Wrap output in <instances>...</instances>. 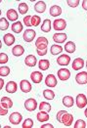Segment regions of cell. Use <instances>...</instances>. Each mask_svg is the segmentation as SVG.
Segmentation results:
<instances>
[{
	"label": "cell",
	"mask_w": 87,
	"mask_h": 128,
	"mask_svg": "<svg viewBox=\"0 0 87 128\" xmlns=\"http://www.w3.org/2000/svg\"><path fill=\"white\" fill-rule=\"evenodd\" d=\"M62 14V9L60 6L58 5H53L51 8H50V15L52 17H58Z\"/></svg>",
	"instance_id": "7402d4cb"
},
{
	"label": "cell",
	"mask_w": 87,
	"mask_h": 128,
	"mask_svg": "<svg viewBox=\"0 0 87 128\" xmlns=\"http://www.w3.org/2000/svg\"><path fill=\"white\" fill-rule=\"evenodd\" d=\"M1 105L5 108H11L13 107V102L8 97H2L1 98Z\"/></svg>",
	"instance_id": "44dd1931"
},
{
	"label": "cell",
	"mask_w": 87,
	"mask_h": 128,
	"mask_svg": "<svg viewBox=\"0 0 87 128\" xmlns=\"http://www.w3.org/2000/svg\"><path fill=\"white\" fill-rule=\"evenodd\" d=\"M20 86H21V90L24 93H28L32 90V84L28 82V80H26V79L22 80Z\"/></svg>",
	"instance_id": "9a60e30c"
},
{
	"label": "cell",
	"mask_w": 87,
	"mask_h": 128,
	"mask_svg": "<svg viewBox=\"0 0 87 128\" xmlns=\"http://www.w3.org/2000/svg\"><path fill=\"white\" fill-rule=\"evenodd\" d=\"M66 26V22L64 19H57L53 22V28L55 30H64Z\"/></svg>",
	"instance_id": "5b68a950"
},
{
	"label": "cell",
	"mask_w": 87,
	"mask_h": 128,
	"mask_svg": "<svg viewBox=\"0 0 87 128\" xmlns=\"http://www.w3.org/2000/svg\"><path fill=\"white\" fill-rule=\"evenodd\" d=\"M28 4L26 3H20V5H19V12L21 13V15H24V14H26L28 13Z\"/></svg>",
	"instance_id": "d6a6232c"
},
{
	"label": "cell",
	"mask_w": 87,
	"mask_h": 128,
	"mask_svg": "<svg viewBox=\"0 0 87 128\" xmlns=\"http://www.w3.org/2000/svg\"><path fill=\"white\" fill-rule=\"evenodd\" d=\"M3 86H4V80L2 78H0V90L3 88Z\"/></svg>",
	"instance_id": "bcb514c9"
},
{
	"label": "cell",
	"mask_w": 87,
	"mask_h": 128,
	"mask_svg": "<svg viewBox=\"0 0 87 128\" xmlns=\"http://www.w3.org/2000/svg\"><path fill=\"white\" fill-rule=\"evenodd\" d=\"M41 128H53V125L50 124V123H46V124H43Z\"/></svg>",
	"instance_id": "ee69618b"
},
{
	"label": "cell",
	"mask_w": 87,
	"mask_h": 128,
	"mask_svg": "<svg viewBox=\"0 0 87 128\" xmlns=\"http://www.w3.org/2000/svg\"><path fill=\"white\" fill-rule=\"evenodd\" d=\"M35 34L36 33L33 30H26V32H24V35H22L24 40L26 42H32L34 39V37H35Z\"/></svg>",
	"instance_id": "52a82bcc"
},
{
	"label": "cell",
	"mask_w": 87,
	"mask_h": 128,
	"mask_svg": "<svg viewBox=\"0 0 87 128\" xmlns=\"http://www.w3.org/2000/svg\"><path fill=\"white\" fill-rule=\"evenodd\" d=\"M82 8L85 11H87V0H83V2H82Z\"/></svg>",
	"instance_id": "f6af8a7d"
},
{
	"label": "cell",
	"mask_w": 87,
	"mask_h": 128,
	"mask_svg": "<svg viewBox=\"0 0 87 128\" xmlns=\"http://www.w3.org/2000/svg\"><path fill=\"white\" fill-rule=\"evenodd\" d=\"M24 108L28 112H34L36 110V108H37L36 100L33 99V98H30V99L26 100V102H24Z\"/></svg>",
	"instance_id": "3957f363"
},
{
	"label": "cell",
	"mask_w": 87,
	"mask_h": 128,
	"mask_svg": "<svg viewBox=\"0 0 87 128\" xmlns=\"http://www.w3.org/2000/svg\"><path fill=\"white\" fill-rule=\"evenodd\" d=\"M6 17L8 18L9 21L16 22L17 20H18V13L16 12V10H14V9H10V10L7 11Z\"/></svg>",
	"instance_id": "d6986e66"
},
{
	"label": "cell",
	"mask_w": 87,
	"mask_h": 128,
	"mask_svg": "<svg viewBox=\"0 0 87 128\" xmlns=\"http://www.w3.org/2000/svg\"><path fill=\"white\" fill-rule=\"evenodd\" d=\"M68 2V5L70 6V7H72V8H74V7H77L78 6V4H79V0H68L66 1Z\"/></svg>",
	"instance_id": "f35d334b"
},
{
	"label": "cell",
	"mask_w": 87,
	"mask_h": 128,
	"mask_svg": "<svg viewBox=\"0 0 87 128\" xmlns=\"http://www.w3.org/2000/svg\"><path fill=\"white\" fill-rule=\"evenodd\" d=\"M84 114H85V116L87 118V108L85 110V112H84Z\"/></svg>",
	"instance_id": "7dc6e473"
},
{
	"label": "cell",
	"mask_w": 87,
	"mask_h": 128,
	"mask_svg": "<svg viewBox=\"0 0 87 128\" xmlns=\"http://www.w3.org/2000/svg\"><path fill=\"white\" fill-rule=\"evenodd\" d=\"M1 2H2V1H1V0H0V3H1Z\"/></svg>",
	"instance_id": "816d5d0a"
},
{
	"label": "cell",
	"mask_w": 87,
	"mask_h": 128,
	"mask_svg": "<svg viewBox=\"0 0 87 128\" xmlns=\"http://www.w3.org/2000/svg\"><path fill=\"white\" fill-rule=\"evenodd\" d=\"M6 91L8 93H15L18 89V85L15 81H9L7 84H6Z\"/></svg>",
	"instance_id": "ac0fdd59"
},
{
	"label": "cell",
	"mask_w": 87,
	"mask_h": 128,
	"mask_svg": "<svg viewBox=\"0 0 87 128\" xmlns=\"http://www.w3.org/2000/svg\"><path fill=\"white\" fill-rule=\"evenodd\" d=\"M38 66H39L40 70H48L49 66H50V62H49L48 60H40V61L38 62Z\"/></svg>",
	"instance_id": "f1b7e54d"
},
{
	"label": "cell",
	"mask_w": 87,
	"mask_h": 128,
	"mask_svg": "<svg viewBox=\"0 0 87 128\" xmlns=\"http://www.w3.org/2000/svg\"><path fill=\"white\" fill-rule=\"evenodd\" d=\"M48 46V40L47 38H45L43 36H40L36 39L35 41V47L36 50H46Z\"/></svg>",
	"instance_id": "7a4b0ae2"
},
{
	"label": "cell",
	"mask_w": 87,
	"mask_h": 128,
	"mask_svg": "<svg viewBox=\"0 0 87 128\" xmlns=\"http://www.w3.org/2000/svg\"><path fill=\"white\" fill-rule=\"evenodd\" d=\"M39 110H40L41 112H48L51 110V105H50L49 103H47V102H42V103H40V105H39Z\"/></svg>",
	"instance_id": "f546056e"
},
{
	"label": "cell",
	"mask_w": 87,
	"mask_h": 128,
	"mask_svg": "<svg viewBox=\"0 0 87 128\" xmlns=\"http://www.w3.org/2000/svg\"><path fill=\"white\" fill-rule=\"evenodd\" d=\"M33 126V121L32 118H26L22 124V128H32Z\"/></svg>",
	"instance_id": "d590c367"
},
{
	"label": "cell",
	"mask_w": 87,
	"mask_h": 128,
	"mask_svg": "<svg viewBox=\"0 0 87 128\" xmlns=\"http://www.w3.org/2000/svg\"><path fill=\"white\" fill-rule=\"evenodd\" d=\"M8 62V56L5 53H0V64H6Z\"/></svg>",
	"instance_id": "ab89813d"
},
{
	"label": "cell",
	"mask_w": 87,
	"mask_h": 128,
	"mask_svg": "<svg viewBox=\"0 0 87 128\" xmlns=\"http://www.w3.org/2000/svg\"><path fill=\"white\" fill-rule=\"evenodd\" d=\"M3 39H4V42H5V44L7 46H11V45H13V43L15 42V37H14V35L12 33L5 34L4 37H3Z\"/></svg>",
	"instance_id": "603a6c76"
},
{
	"label": "cell",
	"mask_w": 87,
	"mask_h": 128,
	"mask_svg": "<svg viewBox=\"0 0 87 128\" xmlns=\"http://www.w3.org/2000/svg\"><path fill=\"white\" fill-rule=\"evenodd\" d=\"M0 16H1V9H0Z\"/></svg>",
	"instance_id": "681fc988"
},
{
	"label": "cell",
	"mask_w": 87,
	"mask_h": 128,
	"mask_svg": "<svg viewBox=\"0 0 87 128\" xmlns=\"http://www.w3.org/2000/svg\"><path fill=\"white\" fill-rule=\"evenodd\" d=\"M0 127H1V125H0Z\"/></svg>",
	"instance_id": "f5cc1de1"
},
{
	"label": "cell",
	"mask_w": 87,
	"mask_h": 128,
	"mask_svg": "<svg viewBox=\"0 0 87 128\" xmlns=\"http://www.w3.org/2000/svg\"><path fill=\"white\" fill-rule=\"evenodd\" d=\"M86 66H87V61H86Z\"/></svg>",
	"instance_id": "f907efd6"
},
{
	"label": "cell",
	"mask_w": 87,
	"mask_h": 128,
	"mask_svg": "<svg viewBox=\"0 0 87 128\" xmlns=\"http://www.w3.org/2000/svg\"><path fill=\"white\" fill-rule=\"evenodd\" d=\"M57 120L60 123H63L65 126H70L74 121V116L72 114H68L66 110H60L57 114Z\"/></svg>",
	"instance_id": "6da1fadb"
},
{
	"label": "cell",
	"mask_w": 87,
	"mask_h": 128,
	"mask_svg": "<svg viewBox=\"0 0 87 128\" xmlns=\"http://www.w3.org/2000/svg\"><path fill=\"white\" fill-rule=\"evenodd\" d=\"M34 9H35L36 12H38V13H44L45 9H46V3L44 1H38V2H36L35 6H34Z\"/></svg>",
	"instance_id": "cb8c5ba5"
},
{
	"label": "cell",
	"mask_w": 87,
	"mask_h": 128,
	"mask_svg": "<svg viewBox=\"0 0 87 128\" xmlns=\"http://www.w3.org/2000/svg\"><path fill=\"white\" fill-rule=\"evenodd\" d=\"M24 24L26 26H32V16H26L24 18Z\"/></svg>",
	"instance_id": "60d3db41"
},
{
	"label": "cell",
	"mask_w": 87,
	"mask_h": 128,
	"mask_svg": "<svg viewBox=\"0 0 87 128\" xmlns=\"http://www.w3.org/2000/svg\"><path fill=\"white\" fill-rule=\"evenodd\" d=\"M43 96L47 100H53L55 97V93L52 90H50V89H46V90L43 91Z\"/></svg>",
	"instance_id": "4dcf8cb0"
},
{
	"label": "cell",
	"mask_w": 87,
	"mask_h": 128,
	"mask_svg": "<svg viewBox=\"0 0 87 128\" xmlns=\"http://www.w3.org/2000/svg\"><path fill=\"white\" fill-rule=\"evenodd\" d=\"M76 44H74V42H72V41H68L65 45V50L68 53H74L76 51Z\"/></svg>",
	"instance_id": "4316f807"
},
{
	"label": "cell",
	"mask_w": 87,
	"mask_h": 128,
	"mask_svg": "<svg viewBox=\"0 0 87 128\" xmlns=\"http://www.w3.org/2000/svg\"><path fill=\"white\" fill-rule=\"evenodd\" d=\"M37 120L39 121V122H46V121H48L49 120V114H48V112H39L38 114H37Z\"/></svg>",
	"instance_id": "ffe728a7"
},
{
	"label": "cell",
	"mask_w": 87,
	"mask_h": 128,
	"mask_svg": "<svg viewBox=\"0 0 87 128\" xmlns=\"http://www.w3.org/2000/svg\"><path fill=\"white\" fill-rule=\"evenodd\" d=\"M68 38L66 33H55L53 35V40L56 43H64Z\"/></svg>",
	"instance_id": "4fadbf2b"
},
{
	"label": "cell",
	"mask_w": 87,
	"mask_h": 128,
	"mask_svg": "<svg viewBox=\"0 0 87 128\" xmlns=\"http://www.w3.org/2000/svg\"><path fill=\"white\" fill-rule=\"evenodd\" d=\"M10 74V68L9 66H0V76H7Z\"/></svg>",
	"instance_id": "e575fe53"
},
{
	"label": "cell",
	"mask_w": 87,
	"mask_h": 128,
	"mask_svg": "<svg viewBox=\"0 0 87 128\" xmlns=\"http://www.w3.org/2000/svg\"><path fill=\"white\" fill-rule=\"evenodd\" d=\"M24 53V47L21 46V45H16V46L12 49V54H13V56H15V57H20V56H22Z\"/></svg>",
	"instance_id": "2e32d148"
},
{
	"label": "cell",
	"mask_w": 87,
	"mask_h": 128,
	"mask_svg": "<svg viewBox=\"0 0 87 128\" xmlns=\"http://www.w3.org/2000/svg\"><path fill=\"white\" fill-rule=\"evenodd\" d=\"M40 22H41V19H40V17L39 16H32V26H39V24H40Z\"/></svg>",
	"instance_id": "8d00e7d4"
},
{
	"label": "cell",
	"mask_w": 87,
	"mask_h": 128,
	"mask_svg": "<svg viewBox=\"0 0 87 128\" xmlns=\"http://www.w3.org/2000/svg\"><path fill=\"white\" fill-rule=\"evenodd\" d=\"M1 47H2V42H1V40H0V49H1Z\"/></svg>",
	"instance_id": "c3c4849f"
},
{
	"label": "cell",
	"mask_w": 87,
	"mask_h": 128,
	"mask_svg": "<svg viewBox=\"0 0 87 128\" xmlns=\"http://www.w3.org/2000/svg\"><path fill=\"white\" fill-rule=\"evenodd\" d=\"M8 114V108H5L0 103V116H6Z\"/></svg>",
	"instance_id": "b9f144b4"
},
{
	"label": "cell",
	"mask_w": 87,
	"mask_h": 128,
	"mask_svg": "<svg viewBox=\"0 0 87 128\" xmlns=\"http://www.w3.org/2000/svg\"><path fill=\"white\" fill-rule=\"evenodd\" d=\"M12 30L15 33H20L22 30V24L21 22H15L12 26Z\"/></svg>",
	"instance_id": "484cf974"
},
{
	"label": "cell",
	"mask_w": 87,
	"mask_h": 128,
	"mask_svg": "<svg viewBox=\"0 0 87 128\" xmlns=\"http://www.w3.org/2000/svg\"><path fill=\"white\" fill-rule=\"evenodd\" d=\"M22 116L20 112H13L12 114H10V116H9L10 122H11L12 124H14V125L20 124L21 121H22Z\"/></svg>",
	"instance_id": "8992f818"
},
{
	"label": "cell",
	"mask_w": 87,
	"mask_h": 128,
	"mask_svg": "<svg viewBox=\"0 0 87 128\" xmlns=\"http://www.w3.org/2000/svg\"><path fill=\"white\" fill-rule=\"evenodd\" d=\"M63 104L64 106L66 108H72L74 104V98L72 96H66L63 98Z\"/></svg>",
	"instance_id": "d4e9b609"
},
{
	"label": "cell",
	"mask_w": 87,
	"mask_h": 128,
	"mask_svg": "<svg viewBox=\"0 0 87 128\" xmlns=\"http://www.w3.org/2000/svg\"><path fill=\"white\" fill-rule=\"evenodd\" d=\"M36 51H37V54L39 56H44V55H46V53H47V49L46 50H36Z\"/></svg>",
	"instance_id": "7bdbcfd3"
},
{
	"label": "cell",
	"mask_w": 87,
	"mask_h": 128,
	"mask_svg": "<svg viewBox=\"0 0 87 128\" xmlns=\"http://www.w3.org/2000/svg\"><path fill=\"white\" fill-rule=\"evenodd\" d=\"M74 127L76 128H85L86 127V122L82 119H78L76 120V124H74Z\"/></svg>",
	"instance_id": "74e56055"
},
{
	"label": "cell",
	"mask_w": 87,
	"mask_h": 128,
	"mask_svg": "<svg viewBox=\"0 0 87 128\" xmlns=\"http://www.w3.org/2000/svg\"><path fill=\"white\" fill-rule=\"evenodd\" d=\"M42 78H43V74L39 72H32L30 74V79L34 83H40L42 81Z\"/></svg>",
	"instance_id": "7c38bea8"
},
{
	"label": "cell",
	"mask_w": 87,
	"mask_h": 128,
	"mask_svg": "<svg viewBox=\"0 0 87 128\" xmlns=\"http://www.w3.org/2000/svg\"><path fill=\"white\" fill-rule=\"evenodd\" d=\"M36 57H34L33 55H28L26 59H24V64H26L28 66H34L36 64Z\"/></svg>",
	"instance_id": "e0dca14e"
},
{
	"label": "cell",
	"mask_w": 87,
	"mask_h": 128,
	"mask_svg": "<svg viewBox=\"0 0 87 128\" xmlns=\"http://www.w3.org/2000/svg\"><path fill=\"white\" fill-rule=\"evenodd\" d=\"M76 81L78 84H86L87 83V72H78L76 75Z\"/></svg>",
	"instance_id": "9c48e42d"
},
{
	"label": "cell",
	"mask_w": 87,
	"mask_h": 128,
	"mask_svg": "<svg viewBox=\"0 0 87 128\" xmlns=\"http://www.w3.org/2000/svg\"><path fill=\"white\" fill-rule=\"evenodd\" d=\"M45 84L47 87H50V88H53L57 85V79L55 77V75L53 74H48L45 78Z\"/></svg>",
	"instance_id": "30bf717a"
},
{
	"label": "cell",
	"mask_w": 87,
	"mask_h": 128,
	"mask_svg": "<svg viewBox=\"0 0 87 128\" xmlns=\"http://www.w3.org/2000/svg\"><path fill=\"white\" fill-rule=\"evenodd\" d=\"M9 28V22L5 18L0 19V30H6Z\"/></svg>",
	"instance_id": "836d02e7"
},
{
	"label": "cell",
	"mask_w": 87,
	"mask_h": 128,
	"mask_svg": "<svg viewBox=\"0 0 87 128\" xmlns=\"http://www.w3.org/2000/svg\"><path fill=\"white\" fill-rule=\"evenodd\" d=\"M57 63L60 66H68L70 63V57L68 55H61L60 57L57 58Z\"/></svg>",
	"instance_id": "8fae6325"
},
{
	"label": "cell",
	"mask_w": 87,
	"mask_h": 128,
	"mask_svg": "<svg viewBox=\"0 0 87 128\" xmlns=\"http://www.w3.org/2000/svg\"><path fill=\"white\" fill-rule=\"evenodd\" d=\"M41 30L44 32H49L51 30V21L50 20H48V19L44 20L43 24L41 26Z\"/></svg>",
	"instance_id": "83f0119b"
},
{
	"label": "cell",
	"mask_w": 87,
	"mask_h": 128,
	"mask_svg": "<svg viewBox=\"0 0 87 128\" xmlns=\"http://www.w3.org/2000/svg\"><path fill=\"white\" fill-rule=\"evenodd\" d=\"M58 76H59L60 80L66 81L70 77V72L68 68H61L58 70Z\"/></svg>",
	"instance_id": "ba28073f"
},
{
	"label": "cell",
	"mask_w": 87,
	"mask_h": 128,
	"mask_svg": "<svg viewBox=\"0 0 87 128\" xmlns=\"http://www.w3.org/2000/svg\"><path fill=\"white\" fill-rule=\"evenodd\" d=\"M76 103L77 108H83L84 107H86V105H87L86 96H85L84 94H78V95L76 96Z\"/></svg>",
	"instance_id": "277c9868"
},
{
	"label": "cell",
	"mask_w": 87,
	"mask_h": 128,
	"mask_svg": "<svg viewBox=\"0 0 87 128\" xmlns=\"http://www.w3.org/2000/svg\"><path fill=\"white\" fill-rule=\"evenodd\" d=\"M62 51H63V48L60 45L55 44V45H52V47H51V54L52 55H58V54L61 53Z\"/></svg>",
	"instance_id": "1f68e13d"
},
{
	"label": "cell",
	"mask_w": 87,
	"mask_h": 128,
	"mask_svg": "<svg viewBox=\"0 0 87 128\" xmlns=\"http://www.w3.org/2000/svg\"><path fill=\"white\" fill-rule=\"evenodd\" d=\"M84 66V60L81 58H76L72 63V68L74 70H79Z\"/></svg>",
	"instance_id": "5bb4252c"
}]
</instances>
